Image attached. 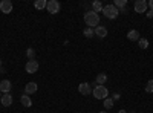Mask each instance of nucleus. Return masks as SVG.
I'll list each match as a JSON object with an SVG mask.
<instances>
[{"label":"nucleus","mask_w":153,"mask_h":113,"mask_svg":"<svg viewBox=\"0 0 153 113\" xmlns=\"http://www.w3.org/2000/svg\"><path fill=\"white\" fill-rule=\"evenodd\" d=\"M84 21L87 24V28H92L95 29L97 26H100V16L94 11H87L84 14Z\"/></svg>","instance_id":"obj_1"},{"label":"nucleus","mask_w":153,"mask_h":113,"mask_svg":"<svg viewBox=\"0 0 153 113\" xmlns=\"http://www.w3.org/2000/svg\"><path fill=\"white\" fill-rule=\"evenodd\" d=\"M103 14H104V17L113 20V18H117V17L120 16V9L115 8L113 3H110V5H106V6L103 8Z\"/></svg>","instance_id":"obj_2"},{"label":"nucleus","mask_w":153,"mask_h":113,"mask_svg":"<svg viewBox=\"0 0 153 113\" xmlns=\"http://www.w3.org/2000/svg\"><path fill=\"white\" fill-rule=\"evenodd\" d=\"M92 95L97 98V99H104L109 96V90L106 89V86H94V90H92Z\"/></svg>","instance_id":"obj_3"},{"label":"nucleus","mask_w":153,"mask_h":113,"mask_svg":"<svg viewBox=\"0 0 153 113\" xmlns=\"http://www.w3.org/2000/svg\"><path fill=\"white\" fill-rule=\"evenodd\" d=\"M60 2L58 0H48V5H46V9H48V12L49 14H58L60 12Z\"/></svg>","instance_id":"obj_4"},{"label":"nucleus","mask_w":153,"mask_h":113,"mask_svg":"<svg viewBox=\"0 0 153 113\" xmlns=\"http://www.w3.org/2000/svg\"><path fill=\"white\" fill-rule=\"evenodd\" d=\"M147 8H149L147 0H136L135 5H133V9H135V12H138V14H143V12H147Z\"/></svg>","instance_id":"obj_5"},{"label":"nucleus","mask_w":153,"mask_h":113,"mask_svg":"<svg viewBox=\"0 0 153 113\" xmlns=\"http://www.w3.org/2000/svg\"><path fill=\"white\" fill-rule=\"evenodd\" d=\"M38 67H40V64H38L37 60H28L26 66H25V70H26L28 73H35L38 70Z\"/></svg>","instance_id":"obj_6"},{"label":"nucleus","mask_w":153,"mask_h":113,"mask_svg":"<svg viewBox=\"0 0 153 113\" xmlns=\"http://www.w3.org/2000/svg\"><path fill=\"white\" fill-rule=\"evenodd\" d=\"M0 11H2L3 14H9L12 11V2L11 0H2V2H0Z\"/></svg>","instance_id":"obj_7"},{"label":"nucleus","mask_w":153,"mask_h":113,"mask_svg":"<svg viewBox=\"0 0 153 113\" xmlns=\"http://www.w3.org/2000/svg\"><path fill=\"white\" fill-rule=\"evenodd\" d=\"M78 92L81 95H91L92 93V87H91V84H89V83H81L78 86Z\"/></svg>","instance_id":"obj_8"},{"label":"nucleus","mask_w":153,"mask_h":113,"mask_svg":"<svg viewBox=\"0 0 153 113\" xmlns=\"http://www.w3.org/2000/svg\"><path fill=\"white\" fill-rule=\"evenodd\" d=\"M11 87H12V84H11V81H9V80H3V81H0V92H2V95H3V93H9Z\"/></svg>","instance_id":"obj_9"},{"label":"nucleus","mask_w":153,"mask_h":113,"mask_svg":"<svg viewBox=\"0 0 153 113\" xmlns=\"http://www.w3.org/2000/svg\"><path fill=\"white\" fill-rule=\"evenodd\" d=\"M0 103H2L3 107H9V106L12 104V96H11V93H3L2 98H0Z\"/></svg>","instance_id":"obj_10"},{"label":"nucleus","mask_w":153,"mask_h":113,"mask_svg":"<svg viewBox=\"0 0 153 113\" xmlns=\"http://www.w3.org/2000/svg\"><path fill=\"white\" fill-rule=\"evenodd\" d=\"M35 92H37V83L31 81V83H28L26 86H25V93L26 95H32Z\"/></svg>","instance_id":"obj_11"},{"label":"nucleus","mask_w":153,"mask_h":113,"mask_svg":"<svg viewBox=\"0 0 153 113\" xmlns=\"http://www.w3.org/2000/svg\"><path fill=\"white\" fill-rule=\"evenodd\" d=\"M94 31H95V35L100 37V38H104V37H107V28L101 26V24H100V26H97Z\"/></svg>","instance_id":"obj_12"},{"label":"nucleus","mask_w":153,"mask_h":113,"mask_svg":"<svg viewBox=\"0 0 153 113\" xmlns=\"http://www.w3.org/2000/svg\"><path fill=\"white\" fill-rule=\"evenodd\" d=\"M127 38H129L130 41H138L141 37H139V32H138L136 29H132V31L127 32Z\"/></svg>","instance_id":"obj_13"},{"label":"nucleus","mask_w":153,"mask_h":113,"mask_svg":"<svg viewBox=\"0 0 153 113\" xmlns=\"http://www.w3.org/2000/svg\"><path fill=\"white\" fill-rule=\"evenodd\" d=\"M20 101H22V104H23L25 107H31V106H32V99H31L29 95H26V93H23V95L20 96Z\"/></svg>","instance_id":"obj_14"},{"label":"nucleus","mask_w":153,"mask_h":113,"mask_svg":"<svg viewBox=\"0 0 153 113\" xmlns=\"http://www.w3.org/2000/svg\"><path fill=\"white\" fill-rule=\"evenodd\" d=\"M106 81H107V75H106V73H98V75H97L95 83H97L98 86H104Z\"/></svg>","instance_id":"obj_15"},{"label":"nucleus","mask_w":153,"mask_h":113,"mask_svg":"<svg viewBox=\"0 0 153 113\" xmlns=\"http://www.w3.org/2000/svg\"><path fill=\"white\" fill-rule=\"evenodd\" d=\"M103 3H101V2H98V0H95V2H92V11L94 12H97V14H98V12H103Z\"/></svg>","instance_id":"obj_16"},{"label":"nucleus","mask_w":153,"mask_h":113,"mask_svg":"<svg viewBox=\"0 0 153 113\" xmlns=\"http://www.w3.org/2000/svg\"><path fill=\"white\" fill-rule=\"evenodd\" d=\"M113 6L118 8V9L121 11V9L127 8V0H115V2H113Z\"/></svg>","instance_id":"obj_17"},{"label":"nucleus","mask_w":153,"mask_h":113,"mask_svg":"<svg viewBox=\"0 0 153 113\" xmlns=\"http://www.w3.org/2000/svg\"><path fill=\"white\" fill-rule=\"evenodd\" d=\"M46 5H48V2L46 0H35V3H34V6H35V9H45L46 8Z\"/></svg>","instance_id":"obj_18"},{"label":"nucleus","mask_w":153,"mask_h":113,"mask_svg":"<svg viewBox=\"0 0 153 113\" xmlns=\"http://www.w3.org/2000/svg\"><path fill=\"white\" fill-rule=\"evenodd\" d=\"M113 103H115V101H113L112 98H106V99H104V109H106V110H110V109L113 107Z\"/></svg>","instance_id":"obj_19"},{"label":"nucleus","mask_w":153,"mask_h":113,"mask_svg":"<svg viewBox=\"0 0 153 113\" xmlns=\"http://www.w3.org/2000/svg\"><path fill=\"white\" fill-rule=\"evenodd\" d=\"M83 34H84V37H87V38H92V37L95 35V31H94L92 28H86V29L83 31Z\"/></svg>","instance_id":"obj_20"},{"label":"nucleus","mask_w":153,"mask_h":113,"mask_svg":"<svg viewBox=\"0 0 153 113\" xmlns=\"http://www.w3.org/2000/svg\"><path fill=\"white\" fill-rule=\"evenodd\" d=\"M138 44H139V47H141V49H147V47H149V40L139 38V40H138Z\"/></svg>","instance_id":"obj_21"},{"label":"nucleus","mask_w":153,"mask_h":113,"mask_svg":"<svg viewBox=\"0 0 153 113\" xmlns=\"http://www.w3.org/2000/svg\"><path fill=\"white\" fill-rule=\"evenodd\" d=\"M146 92L147 93H153V80H149V83L146 86Z\"/></svg>","instance_id":"obj_22"},{"label":"nucleus","mask_w":153,"mask_h":113,"mask_svg":"<svg viewBox=\"0 0 153 113\" xmlns=\"http://www.w3.org/2000/svg\"><path fill=\"white\" fill-rule=\"evenodd\" d=\"M26 57H28L29 60H35V58H34V57H35V51H34V49H31V47L28 49V51H26Z\"/></svg>","instance_id":"obj_23"},{"label":"nucleus","mask_w":153,"mask_h":113,"mask_svg":"<svg viewBox=\"0 0 153 113\" xmlns=\"http://www.w3.org/2000/svg\"><path fill=\"white\" fill-rule=\"evenodd\" d=\"M146 16H147L149 18H152V17H153V11H152V9H150V11H147V12H146Z\"/></svg>","instance_id":"obj_24"},{"label":"nucleus","mask_w":153,"mask_h":113,"mask_svg":"<svg viewBox=\"0 0 153 113\" xmlns=\"http://www.w3.org/2000/svg\"><path fill=\"white\" fill-rule=\"evenodd\" d=\"M112 99H113V101H118V99H120V93H115Z\"/></svg>","instance_id":"obj_25"},{"label":"nucleus","mask_w":153,"mask_h":113,"mask_svg":"<svg viewBox=\"0 0 153 113\" xmlns=\"http://www.w3.org/2000/svg\"><path fill=\"white\" fill-rule=\"evenodd\" d=\"M149 3V6H150V9L153 11V0H150V2H147Z\"/></svg>","instance_id":"obj_26"},{"label":"nucleus","mask_w":153,"mask_h":113,"mask_svg":"<svg viewBox=\"0 0 153 113\" xmlns=\"http://www.w3.org/2000/svg\"><path fill=\"white\" fill-rule=\"evenodd\" d=\"M118 113H127V112H126V110H120Z\"/></svg>","instance_id":"obj_27"},{"label":"nucleus","mask_w":153,"mask_h":113,"mask_svg":"<svg viewBox=\"0 0 153 113\" xmlns=\"http://www.w3.org/2000/svg\"><path fill=\"white\" fill-rule=\"evenodd\" d=\"M100 113H109V112H104V110H103V112H100Z\"/></svg>","instance_id":"obj_28"},{"label":"nucleus","mask_w":153,"mask_h":113,"mask_svg":"<svg viewBox=\"0 0 153 113\" xmlns=\"http://www.w3.org/2000/svg\"><path fill=\"white\" fill-rule=\"evenodd\" d=\"M0 67H2V60H0Z\"/></svg>","instance_id":"obj_29"},{"label":"nucleus","mask_w":153,"mask_h":113,"mask_svg":"<svg viewBox=\"0 0 153 113\" xmlns=\"http://www.w3.org/2000/svg\"><path fill=\"white\" fill-rule=\"evenodd\" d=\"M0 98H2V92H0Z\"/></svg>","instance_id":"obj_30"}]
</instances>
